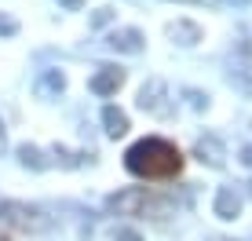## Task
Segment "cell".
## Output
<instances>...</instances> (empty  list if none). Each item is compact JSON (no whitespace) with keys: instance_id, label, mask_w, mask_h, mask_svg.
Here are the masks:
<instances>
[{"instance_id":"30bf717a","label":"cell","mask_w":252,"mask_h":241,"mask_svg":"<svg viewBox=\"0 0 252 241\" xmlns=\"http://www.w3.org/2000/svg\"><path fill=\"white\" fill-rule=\"evenodd\" d=\"M230 77L241 84V88L252 91V48L249 44H241L238 55H230Z\"/></svg>"},{"instance_id":"9c48e42d","label":"cell","mask_w":252,"mask_h":241,"mask_svg":"<svg viewBox=\"0 0 252 241\" xmlns=\"http://www.w3.org/2000/svg\"><path fill=\"white\" fill-rule=\"evenodd\" d=\"M168 37H172V44H179V48H194L197 40H201V26L190 22V19H176L168 26Z\"/></svg>"},{"instance_id":"603a6c76","label":"cell","mask_w":252,"mask_h":241,"mask_svg":"<svg viewBox=\"0 0 252 241\" xmlns=\"http://www.w3.org/2000/svg\"><path fill=\"white\" fill-rule=\"evenodd\" d=\"M190 4H212V0H190Z\"/></svg>"},{"instance_id":"277c9868","label":"cell","mask_w":252,"mask_h":241,"mask_svg":"<svg viewBox=\"0 0 252 241\" xmlns=\"http://www.w3.org/2000/svg\"><path fill=\"white\" fill-rule=\"evenodd\" d=\"M146 201H150L146 186H128V190H121V194L110 197V209H114L117 216H139V212L146 209Z\"/></svg>"},{"instance_id":"52a82bcc","label":"cell","mask_w":252,"mask_h":241,"mask_svg":"<svg viewBox=\"0 0 252 241\" xmlns=\"http://www.w3.org/2000/svg\"><path fill=\"white\" fill-rule=\"evenodd\" d=\"M33 91H37L40 99H59L66 91V73L63 70H44L37 77V84H33Z\"/></svg>"},{"instance_id":"3957f363","label":"cell","mask_w":252,"mask_h":241,"mask_svg":"<svg viewBox=\"0 0 252 241\" xmlns=\"http://www.w3.org/2000/svg\"><path fill=\"white\" fill-rule=\"evenodd\" d=\"M139 110H146V114H154V117H168L172 114L168 84H164L161 77H150V81L139 88Z\"/></svg>"},{"instance_id":"5b68a950","label":"cell","mask_w":252,"mask_h":241,"mask_svg":"<svg viewBox=\"0 0 252 241\" xmlns=\"http://www.w3.org/2000/svg\"><path fill=\"white\" fill-rule=\"evenodd\" d=\"M194 157L208 168H223L227 165V146L216 139V135H201V139L194 143Z\"/></svg>"},{"instance_id":"cb8c5ba5","label":"cell","mask_w":252,"mask_h":241,"mask_svg":"<svg viewBox=\"0 0 252 241\" xmlns=\"http://www.w3.org/2000/svg\"><path fill=\"white\" fill-rule=\"evenodd\" d=\"M249 194H252V183H249Z\"/></svg>"},{"instance_id":"8992f818","label":"cell","mask_w":252,"mask_h":241,"mask_svg":"<svg viewBox=\"0 0 252 241\" xmlns=\"http://www.w3.org/2000/svg\"><path fill=\"white\" fill-rule=\"evenodd\" d=\"M121 84H125V70H121V66H99V73L88 81V88L95 95H114Z\"/></svg>"},{"instance_id":"44dd1931","label":"cell","mask_w":252,"mask_h":241,"mask_svg":"<svg viewBox=\"0 0 252 241\" xmlns=\"http://www.w3.org/2000/svg\"><path fill=\"white\" fill-rule=\"evenodd\" d=\"M59 4H63V7H66V11H77V7H81V4H84V0H59Z\"/></svg>"},{"instance_id":"ac0fdd59","label":"cell","mask_w":252,"mask_h":241,"mask_svg":"<svg viewBox=\"0 0 252 241\" xmlns=\"http://www.w3.org/2000/svg\"><path fill=\"white\" fill-rule=\"evenodd\" d=\"M110 19H114V11H110V7H99V11L92 15V26H106Z\"/></svg>"},{"instance_id":"2e32d148","label":"cell","mask_w":252,"mask_h":241,"mask_svg":"<svg viewBox=\"0 0 252 241\" xmlns=\"http://www.w3.org/2000/svg\"><path fill=\"white\" fill-rule=\"evenodd\" d=\"M114 241H143L135 227H114Z\"/></svg>"},{"instance_id":"4fadbf2b","label":"cell","mask_w":252,"mask_h":241,"mask_svg":"<svg viewBox=\"0 0 252 241\" xmlns=\"http://www.w3.org/2000/svg\"><path fill=\"white\" fill-rule=\"evenodd\" d=\"M19 161H22L26 168H33V172H44V168L51 165V161L44 157V153H40L37 146H30V143H26V146H19Z\"/></svg>"},{"instance_id":"5bb4252c","label":"cell","mask_w":252,"mask_h":241,"mask_svg":"<svg viewBox=\"0 0 252 241\" xmlns=\"http://www.w3.org/2000/svg\"><path fill=\"white\" fill-rule=\"evenodd\" d=\"M81 157H84V153H69L66 146H55V161L63 168H77V165H81Z\"/></svg>"},{"instance_id":"d6986e66","label":"cell","mask_w":252,"mask_h":241,"mask_svg":"<svg viewBox=\"0 0 252 241\" xmlns=\"http://www.w3.org/2000/svg\"><path fill=\"white\" fill-rule=\"evenodd\" d=\"M238 161H241V165H245V168H252V146H241Z\"/></svg>"},{"instance_id":"6da1fadb","label":"cell","mask_w":252,"mask_h":241,"mask_svg":"<svg viewBox=\"0 0 252 241\" xmlns=\"http://www.w3.org/2000/svg\"><path fill=\"white\" fill-rule=\"evenodd\" d=\"M125 168L139 179H172L183 168V153L176 150V143L161 139V135H150V139H139L128 146Z\"/></svg>"},{"instance_id":"7402d4cb","label":"cell","mask_w":252,"mask_h":241,"mask_svg":"<svg viewBox=\"0 0 252 241\" xmlns=\"http://www.w3.org/2000/svg\"><path fill=\"white\" fill-rule=\"evenodd\" d=\"M227 4H234V7H245V4H252V0H227Z\"/></svg>"},{"instance_id":"ba28073f","label":"cell","mask_w":252,"mask_h":241,"mask_svg":"<svg viewBox=\"0 0 252 241\" xmlns=\"http://www.w3.org/2000/svg\"><path fill=\"white\" fill-rule=\"evenodd\" d=\"M106 44L114 51H125V55H139V51H143V33L132 30V26H128V30H114L106 37Z\"/></svg>"},{"instance_id":"8fae6325","label":"cell","mask_w":252,"mask_h":241,"mask_svg":"<svg viewBox=\"0 0 252 241\" xmlns=\"http://www.w3.org/2000/svg\"><path fill=\"white\" fill-rule=\"evenodd\" d=\"M212 209H216V216H220V219H238L241 216V194L234 190V186H223V190L216 194Z\"/></svg>"},{"instance_id":"7c38bea8","label":"cell","mask_w":252,"mask_h":241,"mask_svg":"<svg viewBox=\"0 0 252 241\" xmlns=\"http://www.w3.org/2000/svg\"><path fill=\"white\" fill-rule=\"evenodd\" d=\"M102 128H106V135H110V139H121V135H125L132 124H128V114H125V110L106 106V110H102Z\"/></svg>"},{"instance_id":"9a60e30c","label":"cell","mask_w":252,"mask_h":241,"mask_svg":"<svg viewBox=\"0 0 252 241\" xmlns=\"http://www.w3.org/2000/svg\"><path fill=\"white\" fill-rule=\"evenodd\" d=\"M183 99H187L190 110H208V95H201V91H194V88H187Z\"/></svg>"},{"instance_id":"ffe728a7","label":"cell","mask_w":252,"mask_h":241,"mask_svg":"<svg viewBox=\"0 0 252 241\" xmlns=\"http://www.w3.org/2000/svg\"><path fill=\"white\" fill-rule=\"evenodd\" d=\"M7 150V128H4V117H0V153Z\"/></svg>"},{"instance_id":"7a4b0ae2","label":"cell","mask_w":252,"mask_h":241,"mask_svg":"<svg viewBox=\"0 0 252 241\" xmlns=\"http://www.w3.org/2000/svg\"><path fill=\"white\" fill-rule=\"evenodd\" d=\"M0 223H4V234L11 238V230H22V234H40L48 230V219L40 209L22 201H0Z\"/></svg>"},{"instance_id":"e0dca14e","label":"cell","mask_w":252,"mask_h":241,"mask_svg":"<svg viewBox=\"0 0 252 241\" xmlns=\"http://www.w3.org/2000/svg\"><path fill=\"white\" fill-rule=\"evenodd\" d=\"M15 33H19V22L11 15H0V37H15Z\"/></svg>"}]
</instances>
